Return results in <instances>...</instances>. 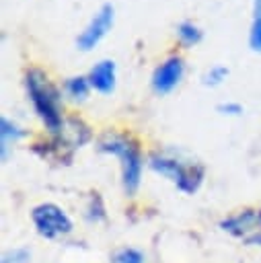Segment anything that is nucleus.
Returning <instances> with one entry per match:
<instances>
[{
	"instance_id": "1",
	"label": "nucleus",
	"mask_w": 261,
	"mask_h": 263,
	"mask_svg": "<svg viewBox=\"0 0 261 263\" xmlns=\"http://www.w3.org/2000/svg\"><path fill=\"white\" fill-rule=\"evenodd\" d=\"M25 86H27L29 101H31L37 117L41 119V123L51 134H58L60 127L64 125V117H62V92L58 90V86L47 78V74L43 70H37V68H31L27 72Z\"/></svg>"
},
{
	"instance_id": "2",
	"label": "nucleus",
	"mask_w": 261,
	"mask_h": 263,
	"mask_svg": "<svg viewBox=\"0 0 261 263\" xmlns=\"http://www.w3.org/2000/svg\"><path fill=\"white\" fill-rule=\"evenodd\" d=\"M97 150L105 152V154H113L121 160L123 191H125V195L132 197L140 187L142 171H144V158H142L138 144L129 136H123L117 132H105L97 142Z\"/></svg>"
},
{
	"instance_id": "3",
	"label": "nucleus",
	"mask_w": 261,
	"mask_h": 263,
	"mask_svg": "<svg viewBox=\"0 0 261 263\" xmlns=\"http://www.w3.org/2000/svg\"><path fill=\"white\" fill-rule=\"evenodd\" d=\"M150 168L166 179H171L179 191L183 193H195L203 181V166L199 162H187L179 156L171 154H152L150 156Z\"/></svg>"
},
{
	"instance_id": "4",
	"label": "nucleus",
	"mask_w": 261,
	"mask_h": 263,
	"mask_svg": "<svg viewBox=\"0 0 261 263\" xmlns=\"http://www.w3.org/2000/svg\"><path fill=\"white\" fill-rule=\"evenodd\" d=\"M31 220L35 224V230L43 236V238H60V236H66L72 232V220L70 216L58 205V203H51V201H45V203H39L33 208L31 212Z\"/></svg>"
},
{
	"instance_id": "5",
	"label": "nucleus",
	"mask_w": 261,
	"mask_h": 263,
	"mask_svg": "<svg viewBox=\"0 0 261 263\" xmlns=\"http://www.w3.org/2000/svg\"><path fill=\"white\" fill-rule=\"evenodd\" d=\"M115 23V8L111 2H105L97 12L95 16L90 18V23L84 27V31H80V35L76 37V47L80 51H90L95 49V45L111 31Z\"/></svg>"
},
{
	"instance_id": "6",
	"label": "nucleus",
	"mask_w": 261,
	"mask_h": 263,
	"mask_svg": "<svg viewBox=\"0 0 261 263\" xmlns=\"http://www.w3.org/2000/svg\"><path fill=\"white\" fill-rule=\"evenodd\" d=\"M53 136H55L53 142L47 144L49 150H55V152H60L64 148L76 150L90 140V129L84 121H80L76 117H68V119H64V125L60 127V132Z\"/></svg>"
},
{
	"instance_id": "7",
	"label": "nucleus",
	"mask_w": 261,
	"mask_h": 263,
	"mask_svg": "<svg viewBox=\"0 0 261 263\" xmlns=\"http://www.w3.org/2000/svg\"><path fill=\"white\" fill-rule=\"evenodd\" d=\"M183 72H185V64L179 55H171L166 58L160 66H156V70L152 72V90L156 95H166L171 92L173 88H177V84L181 82L183 78Z\"/></svg>"
},
{
	"instance_id": "8",
	"label": "nucleus",
	"mask_w": 261,
	"mask_h": 263,
	"mask_svg": "<svg viewBox=\"0 0 261 263\" xmlns=\"http://www.w3.org/2000/svg\"><path fill=\"white\" fill-rule=\"evenodd\" d=\"M220 228L232 236H238V238H247L251 236L253 232H259L261 230V208H247V210H240L238 214L234 216H228L220 222Z\"/></svg>"
},
{
	"instance_id": "9",
	"label": "nucleus",
	"mask_w": 261,
	"mask_h": 263,
	"mask_svg": "<svg viewBox=\"0 0 261 263\" xmlns=\"http://www.w3.org/2000/svg\"><path fill=\"white\" fill-rule=\"evenodd\" d=\"M115 78H117V70L113 60H99L88 72L90 86L103 95H109L115 90Z\"/></svg>"
},
{
	"instance_id": "10",
	"label": "nucleus",
	"mask_w": 261,
	"mask_h": 263,
	"mask_svg": "<svg viewBox=\"0 0 261 263\" xmlns=\"http://www.w3.org/2000/svg\"><path fill=\"white\" fill-rule=\"evenodd\" d=\"M21 138H25V129L18 127L14 121L2 117L0 119V150H2V160L8 158V148L16 144Z\"/></svg>"
},
{
	"instance_id": "11",
	"label": "nucleus",
	"mask_w": 261,
	"mask_h": 263,
	"mask_svg": "<svg viewBox=\"0 0 261 263\" xmlns=\"http://www.w3.org/2000/svg\"><path fill=\"white\" fill-rule=\"evenodd\" d=\"M90 82H88V76H72V78H68L66 82H64V90H66V95L72 99V101H78V103H82L86 97H88V92H90Z\"/></svg>"
},
{
	"instance_id": "12",
	"label": "nucleus",
	"mask_w": 261,
	"mask_h": 263,
	"mask_svg": "<svg viewBox=\"0 0 261 263\" xmlns=\"http://www.w3.org/2000/svg\"><path fill=\"white\" fill-rule=\"evenodd\" d=\"M177 37H179V41H181L185 47H193V45H197V43L201 41L203 33H201V29H199L195 23L183 21V23L177 25Z\"/></svg>"
},
{
	"instance_id": "13",
	"label": "nucleus",
	"mask_w": 261,
	"mask_h": 263,
	"mask_svg": "<svg viewBox=\"0 0 261 263\" xmlns=\"http://www.w3.org/2000/svg\"><path fill=\"white\" fill-rule=\"evenodd\" d=\"M249 45L261 53V0H253V23L249 31Z\"/></svg>"
},
{
	"instance_id": "14",
	"label": "nucleus",
	"mask_w": 261,
	"mask_h": 263,
	"mask_svg": "<svg viewBox=\"0 0 261 263\" xmlns=\"http://www.w3.org/2000/svg\"><path fill=\"white\" fill-rule=\"evenodd\" d=\"M111 263H146V257L142 251H138L134 247H123L113 253Z\"/></svg>"
},
{
	"instance_id": "15",
	"label": "nucleus",
	"mask_w": 261,
	"mask_h": 263,
	"mask_svg": "<svg viewBox=\"0 0 261 263\" xmlns=\"http://www.w3.org/2000/svg\"><path fill=\"white\" fill-rule=\"evenodd\" d=\"M226 78H228V68L222 66V64H216V66H212L210 70L203 72L201 82H203L206 86H220Z\"/></svg>"
},
{
	"instance_id": "16",
	"label": "nucleus",
	"mask_w": 261,
	"mask_h": 263,
	"mask_svg": "<svg viewBox=\"0 0 261 263\" xmlns=\"http://www.w3.org/2000/svg\"><path fill=\"white\" fill-rule=\"evenodd\" d=\"M86 220L88 222H101V220H105V205H103V199H101L99 193H92L90 199H88Z\"/></svg>"
},
{
	"instance_id": "17",
	"label": "nucleus",
	"mask_w": 261,
	"mask_h": 263,
	"mask_svg": "<svg viewBox=\"0 0 261 263\" xmlns=\"http://www.w3.org/2000/svg\"><path fill=\"white\" fill-rule=\"evenodd\" d=\"M29 261H31V251L29 249H12V251H6L2 255L0 263H29Z\"/></svg>"
},
{
	"instance_id": "18",
	"label": "nucleus",
	"mask_w": 261,
	"mask_h": 263,
	"mask_svg": "<svg viewBox=\"0 0 261 263\" xmlns=\"http://www.w3.org/2000/svg\"><path fill=\"white\" fill-rule=\"evenodd\" d=\"M218 113L220 115H228V117H238V115H243V105L240 103H236V101H226V103H220L218 107Z\"/></svg>"
},
{
	"instance_id": "19",
	"label": "nucleus",
	"mask_w": 261,
	"mask_h": 263,
	"mask_svg": "<svg viewBox=\"0 0 261 263\" xmlns=\"http://www.w3.org/2000/svg\"><path fill=\"white\" fill-rule=\"evenodd\" d=\"M245 245H249V247H261V230L259 232H253L251 236H247L245 238Z\"/></svg>"
}]
</instances>
